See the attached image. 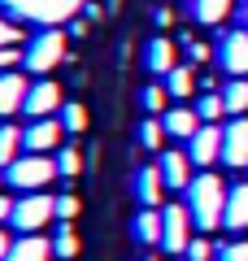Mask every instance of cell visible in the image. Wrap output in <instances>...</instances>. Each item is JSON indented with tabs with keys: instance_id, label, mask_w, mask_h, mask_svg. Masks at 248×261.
<instances>
[{
	"instance_id": "836d02e7",
	"label": "cell",
	"mask_w": 248,
	"mask_h": 261,
	"mask_svg": "<svg viewBox=\"0 0 248 261\" xmlns=\"http://www.w3.org/2000/svg\"><path fill=\"white\" fill-rule=\"evenodd\" d=\"M22 57H27V53H18V48H0V70H13Z\"/></svg>"
},
{
	"instance_id": "ffe728a7",
	"label": "cell",
	"mask_w": 248,
	"mask_h": 261,
	"mask_svg": "<svg viewBox=\"0 0 248 261\" xmlns=\"http://www.w3.org/2000/svg\"><path fill=\"white\" fill-rule=\"evenodd\" d=\"M161 83H165V92H170V100H187V96L196 92V70L192 65H175Z\"/></svg>"
},
{
	"instance_id": "5b68a950",
	"label": "cell",
	"mask_w": 248,
	"mask_h": 261,
	"mask_svg": "<svg viewBox=\"0 0 248 261\" xmlns=\"http://www.w3.org/2000/svg\"><path fill=\"white\" fill-rule=\"evenodd\" d=\"M161 218H165V231H161V248L165 252H187V244L196 240L192 235V209L187 205H165L161 209Z\"/></svg>"
},
{
	"instance_id": "9a60e30c",
	"label": "cell",
	"mask_w": 248,
	"mask_h": 261,
	"mask_svg": "<svg viewBox=\"0 0 248 261\" xmlns=\"http://www.w3.org/2000/svg\"><path fill=\"white\" fill-rule=\"evenodd\" d=\"M144 65H148V74L165 79V74L179 65V48H175V39H170V35H157L153 44L144 48Z\"/></svg>"
},
{
	"instance_id": "5bb4252c",
	"label": "cell",
	"mask_w": 248,
	"mask_h": 261,
	"mask_svg": "<svg viewBox=\"0 0 248 261\" xmlns=\"http://www.w3.org/2000/svg\"><path fill=\"white\" fill-rule=\"evenodd\" d=\"M161 126H165V135H170V140H192L205 122H201V113L187 109V105H170V109L161 113Z\"/></svg>"
},
{
	"instance_id": "e0dca14e",
	"label": "cell",
	"mask_w": 248,
	"mask_h": 261,
	"mask_svg": "<svg viewBox=\"0 0 248 261\" xmlns=\"http://www.w3.org/2000/svg\"><path fill=\"white\" fill-rule=\"evenodd\" d=\"M161 231H165L161 209H139L135 222H131V235H135L139 244H157V248H161Z\"/></svg>"
},
{
	"instance_id": "30bf717a",
	"label": "cell",
	"mask_w": 248,
	"mask_h": 261,
	"mask_svg": "<svg viewBox=\"0 0 248 261\" xmlns=\"http://www.w3.org/2000/svg\"><path fill=\"white\" fill-rule=\"evenodd\" d=\"M61 135H65V126H61V118H35L27 130H22V144H27V152H53L57 144H61Z\"/></svg>"
},
{
	"instance_id": "ba28073f",
	"label": "cell",
	"mask_w": 248,
	"mask_h": 261,
	"mask_svg": "<svg viewBox=\"0 0 248 261\" xmlns=\"http://www.w3.org/2000/svg\"><path fill=\"white\" fill-rule=\"evenodd\" d=\"M222 166L248 170V118H231L222 126Z\"/></svg>"
},
{
	"instance_id": "f35d334b",
	"label": "cell",
	"mask_w": 248,
	"mask_h": 261,
	"mask_svg": "<svg viewBox=\"0 0 248 261\" xmlns=\"http://www.w3.org/2000/svg\"><path fill=\"white\" fill-rule=\"evenodd\" d=\"M144 261H157V257H144Z\"/></svg>"
},
{
	"instance_id": "d6a6232c",
	"label": "cell",
	"mask_w": 248,
	"mask_h": 261,
	"mask_svg": "<svg viewBox=\"0 0 248 261\" xmlns=\"http://www.w3.org/2000/svg\"><path fill=\"white\" fill-rule=\"evenodd\" d=\"M187 57H192V65L209 61V44H201V39H187Z\"/></svg>"
},
{
	"instance_id": "f546056e",
	"label": "cell",
	"mask_w": 248,
	"mask_h": 261,
	"mask_svg": "<svg viewBox=\"0 0 248 261\" xmlns=\"http://www.w3.org/2000/svg\"><path fill=\"white\" fill-rule=\"evenodd\" d=\"M218 261H248V240H231V244H218Z\"/></svg>"
},
{
	"instance_id": "f1b7e54d",
	"label": "cell",
	"mask_w": 248,
	"mask_h": 261,
	"mask_svg": "<svg viewBox=\"0 0 248 261\" xmlns=\"http://www.w3.org/2000/svg\"><path fill=\"white\" fill-rule=\"evenodd\" d=\"M183 257H187V261H213V257H218V244H213L209 235H196V240L187 244Z\"/></svg>"
},
{
	"instance_id": "277c9868",
	"label": "cell",
	"mask_w": 248,
	"mask_h": 261,
	"mask_svg": "<svg viewBox=\"0 0 248 261\" xmlns=\"http://www.w3.org/2000/svg\"><path fill=\"white\" fill-rule=\"evenodd\" d=\"M65 57V35L61 31H44V35H35L27 44V57H22V65H27L31 74L44 79L48 70H57V61Z\"/></svg>"
},
{
	"instance_id": "1f68e13d",
	"label": "cell",
	"mask_w": 248,
	"mask_h": 261,
	"mask_svg": "<svg viewBox=\"0 0 248 261\" xmlns=\"http://www.w3.org/2000/svg\"><path fill=\"white\" fill-rule=\"evenodd\" d=\"M18 39H22V31L13 27V22H5V18H0V48H13Z\"/></svg>"
},
{
	"instance_id": "83f0119b",
	"label": "cell",
	"mask_w": 248,
	"mask_h": 261,
	"mask_svg": "<svg viewBox=\"0 0 248 261\" xmlns=\"http://www.w3.org/2000/svg\"><path fill=\"white\" fill-rule=\"evenodd\" d=\"M53 161H57V174H61V178H74V174L83 170V157H79V148H70V144H65V148L57 152Z\"/></svg>"
},
{
	"instance_id": "8fae6325",
	"label": "cell",
	"mask_w": 248,
	"mask_h": 261,
	"mask_svg": "<svg viewBox=\"0 0 248 261\" xmlns=\"http://www.w3.org/2000/svg\"><path fill=\"white\" fill-rule=\"evenodd\" d=\"M131 192H135L139 209H161V196H165L161 166H139V170H135V178H131Z\"/></svg>"
},
{
	"instance_id": "7c38bea8",
	"label": "cell",
	"mask_w": 248,
	"mask_h": 261,
	"mask_svg": "<svg viewBox=\"0 0 248 261\" xmlns=\"http://www.w3.org/2000/svg\"><path fill=\"white\" fill-rule=\"evenodd\" d=\"M157 166H161V178H165V187H170V192H187V187H192V178H196V174H192V157H187V152H179V148H165Z\"/></svg>"
},
{
	"instance_id": "4fadbf2b",
	"label": "cell",
	"mask_w": 248,
	"mask_h": 261,
	"mask_svg": "<svg viewBox=\"0 0 248 261\" xmlns=\"http://www.w3.org/2000/svg\"><path fill=\"white\" fill-rule=\"evenodd\" d=\"M27 74H18V70H0V118H13V113H22V105H27Z\"/></svg>"
},
{
	"instance_id": "8992f818",
	"label": "cell",
	"mask_w": 248,
	"mask_h": 261,
	"mask_svg": "<svg viewBox=\"0 0 248 261\" xmlns=\"http://www.w3.org/2000/svg\"><path fill=\"white\" fill-rule=\"evenodd\" d=\"M218 65L231 79H248V27L244 31H227L218 44Z\"/></svg>"
},
{
	"instance_id": "2e32d148",
	"label": "cell",
	"mask_w": 248,
	"mask_h": 261,
	"mask_svg": "<svg viewBox=\"0 0 248 261\" xmlns=\"http://www.w3.org/2000/svg\"><path fill=\"white\" fill-rule=\"evenodd\" d=\"M227 226L231 235H239V231H248V183H235L231 187V196H227Z\"/></svg>"
},
{
	"instance_id": "6da1fadb",
	"label": "cell",
	"mask_w": 248,
	"mask_h": 261,
	"mask_svg": "<svg viewBox=\"0 0 248 261\" xmlns=\"http://www.w3.org/2000/svg\"><path fill=\"white\" fill-rule=\"evenodd\" d=\"M183 196H187L183 205L192 209V222L201 226V235L218 231V226L227 222V196H231V187L222 183L218 174H209V170H205V174H196L192 187H187Z\"/></svg>"
},
{
	"instance_id": "74e56055",
	"label": "cell",
	"mask_w": 248,
	"mask_h": 261,
	"mask_svg": "<svg viewBox=\"0 0 248 261\" xmlns=\"http://www.w3.org/2000/svg\"><path fill=\"white\" fill-rule=\"evenodd\" d=\"M244 27H248V5H244Z\"/></svg>"
},
{
	"instance_id": "d6986e66",
	"label": "cell",
	"mask_w": 248,
	"mask_h": 261,
	"mask_svg": "<svg viewBox=\"0 0 248 261\" xmlns=\"http://www.w3.org/2000/svg\"><path fill=\"white\" fill-rule=\"evenodd\" d=\"M27 152V144H22V130L13 126V122H0V170H9L13 161Z\"/></svg>"
},
{
	"instance_id": "cb8c5ba5",
	"label": "cell",
	"mask_w": 248,
	"mask_h": 261,
	"mask_svg": "<svg viewBox=\"0 0 248 261\" xmlns=\"http://www.w3.org/2000/svg\"><path fill=\"white\" fill-rule=\"evenodd\" d=\"M196 113H201V122H218L222 113H227L222 92H201V96H196Z\"/></svg>"
},
{
	"instance_id": "ab89813d",
	"label": "cell",
	"mask_w": 248,
	"mask_h": 261,
	"mask_svg": "<svg viewBox=\"0 0 248 261\" xmlns=\"http://www.w3.org/2000/svg\"><path fill=\"white\" fill-rule=\"evenodd\" d=\"M187 5H196V0H187Z\"/></svg>"
},
{
	"instance_id": "4316f807",
	"label": "cell",
	"mask_w": 248,
	"mask_h": 261,
	"mask_svg": "<svg viewBox=\"0 0 248 261\" xmlns=\"http://www.w3.org/2000/svg\"><path fill=\"white\" fill-rule=\"evenodd\" d=\"M53 252L57 257H79V235H74V226L70 222H61V231H57V240H53Z\"/></svg>"
},
{
	"instance_id": "52a82bcc",
	"label": "cell",
	"mask_w": 248,
	"mask_h": 261,
	"mask_svg": "<svg viewBox=\"0 0 248 261\" xmlns=\"http://www.w3.org/2000/svg\"><path fill=\"white\" fill-rule=\"evenodd\" d=\"M187 157H192V166H201V170H209L213 161H222V126L218 122H205L192 140H187Z\"/></svg>"
},
{
	"instance_id": "e575fe53",
	"label": "cell",
	"mask_w": 248,
	"mask_h": 261,
	"mask_svg": "<svg viewBox=\"0 0 248 261\" xmlns=\"http://www.w3.org/2000/svg\"><path fill=\"white\" fill-rule=\"evenodd\" d=\"M13 209H18V200H9V196H0V222H13Z\"/></svg>"
},
{
	"instance_id": "44dd1931",
	"label": "cell",
	"mask_w": 248,
	"mask_h": 261,
	"mask_svg": "<svg viewBox=\"0 0 248 261\" xmlns=\"http://www.w3.org/2000/svg\"><path fill=\"white\" fill-rule=\"evenodd\" d=\"M222 100H227L231 118H248V79H231V83L222 87Z\"/></svg>"
},
{
	"instance_id": "ac0fdd59",
	"label": "cell",
	"mask_w": 248,
	"mask_h": 261,
	"mask_svg": "<svg viewBox=\"0 0 248 261\" xmlns=\"http://www.w3.org/2000/svg\"><path fill=\"white\" fill-rule=\"evenodd\" d=\"M9 261H53V240H44V235H22V240H13Z\"/></svg>"
},
{
	"instance_id": "7a4b0ae2",
	"label": "cell",
	"mask_w": 248,
	"mask_h": 261,
	"mask_svg": "<svg viewBox=\"0 0 248 261\" xmlns=\"http://www.w3.org/2000/svg\"><path fill=\"white\" fill-rule=\"evenodd\" d=\"M5 178H9V187H18V192H44L57 178V161L44 157V152H22V157L5 170Z\"/></svg>"
},
{
	"instance_id": "d4e9b609",
	"label": "cell",
	"mask_w": 248,
	"mask_h": 261,
	"mask_svg": "<svg viewBox=\"0 0 248 261\" xmlns=\"http://www.w3.org/2000/svg\"><path fill=\"white\" fill-rule=\"evenodd\" d=\"M139 144H144L148 152H161V144H165V126H161V118H144V122H139Z\"/></svg>"
},
{
	"instance_id": "8d00e7d4",
	"label": "cell",
	"mask_w": 248,
	"mask_h": 261,
	"mask_svg": "<svg viewBox=\"0 0 248 261\" xmlns=\"http://www.w3.org/2000/svg\"><path fill=\"white\" fill-rule=\"evenodd\" d=\"M9 252H13V240L5 231H0V261H9Z\"/></svg>"
},
{
	"instance_id": "7402d4cb",
	"label": "cell",
	"mask_w": 248,
	"mask_h": 261,
	"mask_svg": "<svg viewBox=\"0 0 248 261\" xmlns=\"http://www.w3.org/2000/svg\"><path fill=\"white\" fill-rule=\"evenodd\" d=\"M227 13H231V0H196L192 5V18L201 27H218V22H227Z\"/></svg>"
},
{
	"instance_id": "603a6c76",
	"label": "cell",
	"mask_w": 248,
	"mask_h": 261,
	"mask_svg": "<svg viewBox=\"0 0 248 261\" xmlns=\"http://www.w3.org/2000/svg\"><path fill=\"white\" fill-rule=\"evenodd\" d=\"M61 126H65V135H83L87 130V109L79 100H65L61 105Z\"/></svg>"
},
{
	"instance_id": "484cf974",
	"label": "cell",
	"mask_w": 248,
	"mask_h": 261,
	"mask_svg": "<svg viewBox=\"0 0 248 261\" xmlns=\"http://www.w3.org/2000/svg\"><path fill=\"white\" fill-rule=\"evenodd\" d=\"M165 100H170V92H165V83H148L144 92H139V105H144L153 118H161L165 113Z\"/></svg>"
},
{
	"instance_id": "3957f363",
	"label": "cell",
	"mask_w": 248,
	"mask_h": 261,
	"mask_svg": "<svg viewBox=\"0 0 248 261\" xmlns=\"http://www.w3.org/2000/svg\"><path fill=\"white\" fill-rule=\"evenodd\" d=\"M48 218H57V200L48 192H27L18 200V209H13V226L22 235H39L48 226Z\"/></svg>"
},
{
	"instance_id": "9c48e42d",
	"label": "cell",
	"mask_w": 248,
	"mask_h": 261,
	"mask_svg": "<svg viewBox=\"0 0 248 261\" xmlns=\"http://www.w3.org/2000/svg\"><path fill=\"white\" fill-rule=\"evenodd\" d=\"M57 109H61V87H57L53 79H39V83H31L22 113H27V118L35 122V118H53Z\"/></svg>"
},
{
	"instance_id": "d590c367",
	"label": "cell",
	"mask_w": 248,
	"mask_h": 261,
	"mask_svg": "<svg viewBox=\"0 0 248 261\" xmlns=\"http://www.w3.org/2000/svg\"><path fill=\"white\" fill-rule=\"evenodd\" d=\"M153 22H157V27H175V13H170V9H153Z\"/></svg>"
},
{
	"instance_id": "4dcf8cb0",
	"label": "cell",
	"mask_w": 248,
	"mask_h": 261,
	"mask_svg": "<svg viewBox=\"0 0 248 261\" xmlns=\"http://www.w3.org/2000/svg\"><path fill=\"white\" fill-rule=\"evenodd\" d=\"M57 218L61 222H74L79 218V196H57Z\"/></svg>"
}]
</instances>
